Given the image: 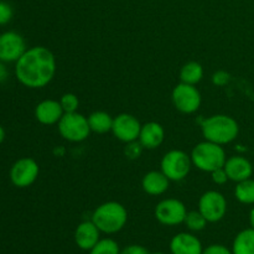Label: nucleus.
<instances>
[{
  "mask_svg": "<svg viewBox=\"0 0 254 254\" xmlns=\"http://www.w3.org/2000/svg\"><path fill=\"white\" fill-rule=\"evenodd\" d=\"M223 168H225L226 173H227L228 179L235 181V183H240V181L247 180V179L252 178V164H251V161L248 160V159L243 158V156H231V158H228L227 160H226Z\"/></svg>",
  "mask_w": 254,
  "mask_h": 254,
  "instance_id": "f3484780",
  "label": "nucleus"
},
{
  "mask_svg": "<svg viewBox=\"0 0 254 254\" xmlns=\"http://www.w3.org/2000/svg\"><path fill=\"white\" fill-rule=\"evenodd\" d=\"M233 254H254V230L246 228L241 231L232 245Z\"/></svg>",
  "mask_w": 254,
  "mask_h": 254,
  "instance_id": "6ab92c4d",
  "label": "nucleus"
},
{
  "mask_svg": "<svg viewBox=\"0 0 254 254\" xmlns=\"http://www.w3.org/2000/svg\"><path fill=\"white\" fill-rule=\"evenodd\" d=\"M211 178H212V181L216 184V185H225V184L230 180L225 168H221V169H217V170L212 171V173H211Z\"/></svg>",
  "mask_w": 254,
  "mask_h": 254,
  "instance_id": "c756f323",
  "label": "nucleus"
},
{
  "mask_svg": "<svg viewBox=\"0 0 254 254\" xmlns=\"http://www.w3.org/2000/svg\"><path fill=\"white\" fill-rule=\"evenodd\" d=\"M149 254H165V253H161V252H155V253H149Z\"/></svg>",
  "mask_w": 254,
  "mask_h": 254,
  "instance_id": "f704fd0d",
  "label": "nucleus"
},
{
  "mask_svg": "<svg viewBox=\"0 0 254 254\" xmlns=\"http://www.w3.org/2000/svg\"><path fill=\"white\" fill-rule=\"evenodd\" d=\"M201 130L205 140L226 145L236 140L240 133V127L235 118L226 114H215L203 119Z\"/></svg>",
  "mask_w": 254,
  "mask_h": 254,
  "instance_id": "f03ea898",
  "label": "nucleus"
},
{
  "mask_svg": "<svg viewBox=\"0 0 254 254\" xmlns=\"http://www.w3.org/2000/svg\"><path fill=\"white\" fill-rule=\"evenodd\" d=\"M198 211L208 223L220 222L227 213V200L220 191H206L198 200Z\"/></svg>",
  "mask_w": 254,
  "mask_h": 254,
  "instance_id": "6e6552de",
  "label": "nucleus"
},
{
  "mask_svg": "<svg viewBox=\"0 0 254 254\" xmlns=\"http://www.w3.org/2000/svg\"><path fill=\"white\" fill-rule=\"evenodd\" d=\"M89 254H121V248L112 238H103L89 251Z\"/></svg>",
  "mask_w": 254,
  "mask_h": 254,
  "instance_id": "b1692460",
  "label": "nucleus"
},
{
  "mask_svg": "<svg viewBox=\"0 0 254 254\" xmlns=\"http://www.w3.org/2000/svg\"><path fill=\"white\" fill-rule=\"evenodd\" d=\"M191 161L195 168L205 173H212L225 166L227 156L222 145L212 141H201L191 151Z\"/></svg>",
  "mask_w": 254,
  "mask_h": 254,
  "instance_id": "20e7f679",
  "label": "nucleus"
},
{
  "mask_svg": "<svg viewBox=\"0 0 254 254\" xmlns=\"http://www.w3.org/2000/svg\"><path fill=\"white\" fill-rule=\"evenodd\" d=\"M60 103H61V107L64 113H73V112H77V109H78L79 99L74 93H64L60 98Z\"/></svg>",
  "mask_w": 254,
  "mask_h": 254,
  "instance_id": "393cba45",
  "label": "nucleus"
},
{
  "mask_svg": "<svg viewBox=\"0 0 254 254\" xmlns=\"http://www.w3.org/2000/svg\"><path fill=\"white\" fill-rule=\"evenodd\" d=\"M235 196L243 205L254 203V180L252 178L237 183L235 189Z\"/></svg>",
  "mask_w": 254,
  "mask_h": 254,
  "instance_id": "4be33fe9",
  "label": "nucleus"
},
{
  "mask_svg": "<svg viewBox=\"0 0 254 254\" xmlns=\"http://www.w3.org/2000/svg\"><path fill=\"white\" fill-rule=\"evenodd\" d=\"M64 112L62 109L60 101L55 99H45L40 102L35 108V118L39 123L44 126H54L57 124L64 117Z\"/></svg>",
  "mask_w": 254,
  "mask_h": 254,
  "instance_id": "ddd939ff",
  "label": "nucleus"
},
{
  "mask_svg": "<svg viewBox=\"0 0 254 254\" xmlns=\"http://www.w3.org/2000/svg\"><path fill=\"white\" fill-rule=\"evenodd\" d=\"M121 254H149L148 250L140 245H130L121 250Z\"/></svg>",
  "mask_w": 254,
  "mask_h": 254,
  "instance_id": "7c9ffc66",
  "label": "nucleus"
},
{
  "mask_svg": "<svg viewBox=\"0 0 254 254\" xmlns=\"http://www.w3.org/2000/svg\"><path fill=\"white\" fill-rule=\"evenodd\" d=\"M92 221L102 233L114 235L126 227L128 222V211L117 201H108L94 210Z\"/></svg>",
  "mask_w": 254,
  "mask_h": 254,
  "instance_id": "7ed1b4c3",
  "label": "nucleus"
},
{
  "mask_svg": "<svg viewBox=\"0 0 254 254\" xmlns=\"http://www.w3.org/2000/svg\"><path fill=\"white\" fill-rule=\"evenodd\" d=\"M88 123L89 128L93 133L97 134H106L108 131H112V127H113V118L111 114L103 111H96L93 113L89 114Z\"/></svg>",
  "mask_w": 254,
  "mask_h": 254,
  "instance_id": "aec40b11",
  "label": "nucleus"
},
{
  "mask_svg": "<svg viewBox=\"0 0 254 254\" xmlns=\"http://www.w3.org/2000/svg\"><path fill=\"white\" fill-rule=\"evenodd\" d=\"M231 76L226 71H217L212 74V83L217 87H223L230 83Z\"/></svg>",
  "mask_w": 254,
  "mask_h": 254,
  "instance_id": "cd10ccee",
  "label": "nucleus"
},
{
  "mask_svg": "<svg viewBox=\"0 0 254 254\" xmlns=\"http://www.w3.org/2000/svg\"><path fill=\"white\" fill-rule=\"evenodd\" d=\"M26 50V42L19 32L5 31L0 35V61L16 62Z\"/></svg>",
  "mask_w": 254,
  "mask_h": 254,
  "instance_id": "9b49d317",
  "label": "nucleus"
},
{
  "mask_svg": "<svg viewBox=\"0 0 254 254\" xmlns=\"http://www.w3.org/2000/svg\"><path fill=\"white\" fill-rule=\"evenodd\" d=\"M203 78V67L200 62L190 61L184 64L180 69V81L183 83L196 86Z\"/></svg>",
  "mask_w": 254,
  "mask_h": 254,
  "instance_id": "412c9836",
  "label": "nucleus"
},
{
  "mask_svg": "<svg viewBox=\"0 0 254 254\" xmlns=\"http://www.w3.org/2000/svg\"><path fill=\"white\" fill-rule=\"evenodd\" d=\"M56 59L51 50L34 46L15 62V76L22 86L31 89L44 88L56 74Z\"/></svg>",
  "mask_w": 254,
  "mask_h": 254,
  "instance_id": "f257e3e1",
  "label": "nucleus"
},
{
  "mask_svg": "<svg viewBox=\"0 0 254 254\" xmlns=\"http://www.w3.org/2000/svg\"><path fill=\"white\" fill-rule=\"evenodd\" d=\"M143 146H141V144L139 143L138 140L136 141H131V143H128L126 146V155L127 158L129 159H136L140 156L141 154V150H143Z\"/></svg>",
  "mask_w": 254,
  "mask_h": 254,
  "instance_id": "bb28decb",
  "label": "nucleus"
},
{
  "mask_svg": "<svg viewBox=\"0 0 254 254\" xmlns=\"http://www.w3.org/2000/svg\"><path fill=\"white\" fill-rule=\"evenodd\" d=\"M171 99L174 107L183 114H192L197 112L202 102V97L197 87L183 82L173 89Z\"/></svg>",
  "mask_w": 254,
  "mask_h": 254,
  "instance_id": "0eeeda50",
  "label": "nucleus"
},
{
  "mask_svg": "<svg viewBox=\"0 0 254 254\" xmlns=\"http://www.w3.org/2000/svg\"><path fill=\"white\" fill-rule=\"evenodd\" d=\"M202 254H233L232 250L227 248L223 245H211L203 248Z\"/></svg>",
  "mask_w": 254,
  "mask_h": 254,
  "instance_id": "c85d7f7f",
  "label": "nucleus"
},
{
  "mask_svg": "<svg viewBox=\"0 0 254 254\" xmlns=\"http://www.w3.org/2000/svg\"><path fill=\"white\" fill-rule=\"evenodd\" d=\"M164 139H165V129L160 123L148 122L141 126L138 141L144 149L154 150L164 143Z\"/></svg>",
  "mask_w": 254,
  "mask_h": 254,
  "instance_id": "2eb2a0df",
  "label": "nucleus"
},
{
  "mask_svg": "<svg viewBox=\"0 0 254 254\" xmlns=\"http://www.w3.org/2000/svg\"><path fill=\"white\" fill-rule=\"evenodd\" d=\"M99 240H101V231L92 220L81 222L74 231V242L77 247L83 251H91Z\"/></svg>",
  "mask_w": 254,
  "mask_h": 254,
  "instance_id": "4468645a",
  "label": "nucleus"
},
{
  "mask_svg": "<svg viewBox=\"0 0 254 254\" xmlns=\"http://www.w3.org/2000/svg\"><path fill=\"white\" fill-rule=\"evenodd\" d=\"M250 223H251V228H253L254 230V207L250 212Z\"/></svg>",
  "mask_w": 254,
  "mask_h": 254,
  "instance_id": "473e14b6",
  "label": "nucleus"
},
{
  "mask_svg": "<svg viewBox=\"0 0 254 254\" xmlns=\"http://www.w3.org/2000/svg\"><path fill=\"white\" fill-rule=\"evenodd\" d=\"M4 139H5V130H4V128L0 126V144L4 141Z\"/></svg>",
  "mask_w": 254,
  "mask_h": 254,
  "instance_id": "72a5a7b5",
  "label": "nucleus"
},
{
  "mask_svg": "<svg viewBox=\"0 0 254 254\" xmlns=\"http://www.w3.org/2000/svg\"><path fill=\"white\" fill-rule=\"evenodd\" d=\"M140 129V122L133 114L122 113L118 114L116 118H113L112 133L118 140L123 141V143L128 144L138 140Z\"/></svg>",
  "mask_w": 254,
  "mask_h": 254,
  "instance_id": "f8f14e48",
  "label": "nucleus"
},
{
  "mask_svg": "<svg viewBox=\"0 0 254 254\" xmlns=\"http://www.w3.org/2000/svg\"><path fill=\"white\" fill-rule=\"evenodd\" d=\"M9 77V71H7L6 66H5V62L0 61V83L5 82Z\"/></svg>",
  "mask_w": 254,
  "mask_h": 254,
  "instance_id": "2f4dec72",
  "label": "nucleus"
},
{
  "mask_svg": "<svg viewBox=\"0 0 254 254\" xmlns=\"http://www.w3.org/2000/svg\"><path fill=\"white\" fill-rule=\"evenodd\" d=\"M155 218L164 226H178L184 223L188 210L183 201L178 198H165L155 207Z\"/></svg>",
  "mask_w": 254,
  "mask_h": 254,
  "instance_id": "9d476101",
  "label": "nucleus"
},
{
  "mask_svg": "<svg viewBox=\"0 0 254 254\" xmlns=\"http://www.w3.org/2000/svg\"><path fill=\"white\" fill-rule=\"evenodd\" d=\"M202 243L192 233H178L170 241L171 254H202Z\"/></svg>",
  "mask_w": 254,
  "mask_h": 254,
  "instance_id": "dca6fc26",
  "label": "nucleus"
},
{
  "mask_svg": "<svg viewBox=\"0 0 254 254\" xmlns=\"http://www.w3.org/2000/svg\"><path fill=\"white\" fill-rule=\"evenodd\" d=\"M12 15L14 11L11 5L5 1H0V25H6L12 19Z\"/></svg>",
  "mask_w": 254,
  "mask_h": 254,
  "instance_id": "a878e982",
  "label": "nucleus"
},
{
  "mask_svg": "<svg viewBox=\"0 0 254 254\" xmlns=\"http://www.w3.org/2000/svg\"><path fill=\"white\" fill-rule=\"evenodd\" d=\"M184 223H185L186 227H188L190 231H192V232H200V231L205 230L208 222L207 220L203 217L202 213L197 210V211H190V212H188Z\"/></svg>",
  "mask_w": 254,
  "mask_h": 254,
  "instance_id": "5701e85b",
  "label": "nucleus"
},
{
  "mask_svg": "<svg viewBox=\"0 0 254 254\" xmlns=\"http://www.w3.org/2000/svg\"><path fill=\"white\" fill-rule=\"evenodd\" d=\"M161 171L165 174L166 178L170 181H181L188 178L192 168L191 156L188 155L185 151L174 150L168 151L161 159Z\"/></svg>",
  "mask_w": 254,
  "mask_h": 254,
  "instance_id": "423d86ee",
  "label": "nucleus"
},
{
  "mask_svg": "<svg viewBox=\"0 0 254 254\" xmlns=\"http://www.w3.org/2000/svg\"><path fill=\"white\" fill-rule=\"evenodd\" d=\"M57 126H59V131L62 138L71 143H81L86 140L92 133L88 118L78 112L64 113Z\"/></svg>",
  "mask_w": 254,
  "mask_h": 254,
  "instance_id": "39448f33",
  "label": "nucleus"
},
{
  "mask_svg": "<svg viewBox=\"0 0 254 254\" xmlns=\"http://www.w3.org/2000/svg\"><path fill=\"white\" fill-rule=\"evenodd\" d=\"M170 180L165 176L163 171H149L144 175L141 180V188L144 192L150 196H160L168 191Z\"/></svg>",
  "mask_w": 254,
  "mask_h": 254,
  "instance_id": "a211bd4d",
  "label": "nucleus"
},
{
  "mask_svg": "<svg viewBox=\"0 0 254 254\" xmlns=\"http://www.w3.org/2000/svg\"><path fill=\"white\" fill-rule=\"evenodd\" d=\"M40 174V166L36 160L31 158H21L12 164L9 178L14 186L19 189H26L37 180Z\"/></svg>",
  "mask_w": 254,
  "mask_h": 254,
  "instance_id": "1a4fd4ad",
  "label": "nucleus"
}]
</instances>
